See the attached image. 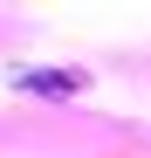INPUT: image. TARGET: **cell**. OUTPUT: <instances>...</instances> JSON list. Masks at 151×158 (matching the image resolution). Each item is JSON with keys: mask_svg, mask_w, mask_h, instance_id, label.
<instances>
[{"mask_svg": "<svg viewBox=\"0 0 151 158\" xmlns=\"http://www.w3.org/2000/svg\"><path fill=\"white\" fill-rule=\"evenodd\" d=\"M89 76L83 69H21L14 76V89H28V96H76Z\"/></svg>", "mask_w": 151, "mask_h": 158, "instance_id": "6da1fadb", "label": "cell"}]
</instances>
